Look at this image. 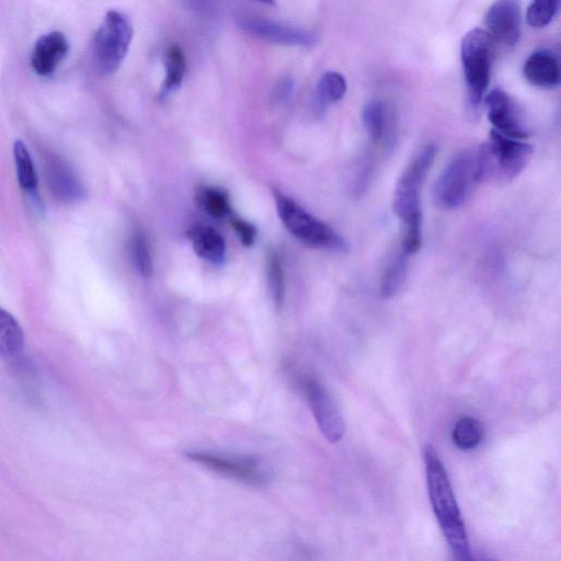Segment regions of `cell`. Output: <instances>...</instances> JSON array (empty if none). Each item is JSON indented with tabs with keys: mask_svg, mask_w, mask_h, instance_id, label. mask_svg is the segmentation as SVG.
I'll list each match as a JSON object with an SVG mask.
<instances>
[{
	"mask_svg": "<svg viewBox=\"0 0 561 561\" xmlns=\"http://www.w3.org/2000/svg\"><path fill=\"white\" fill-rule=\"evenodd\" d=\"M165 80L160 88V98L165 99L182 85L187 73L186 56L178 45H170L165 52Z\"/></svg>",
	"mask_w": 561,
	"mask_h": 561,
	"instance_id": "obj_18",
	"label": "cell"
},
{
	"mask_svg": "<svg viewBox=\"0 0 561 561\" xmlns=\"http://www.w3.org/2000/svg\"><path fill=\"white\" fill-rule=\"evenodd\" d=\"M345 77L337 72H327L320 77L315 103L318 111H324L328 105L340 101L347 93Z\"/></svg>",
	"mask_w": 561,
	"mask_h": 561,
	"instance_id": "obj_19",
	"label": "cell"
},
{
	"mask_svg": "<svg viewBox=\"0 0 561 561\" xmlns=\"http://www.w3.org/2000/svg\"><path fill=\"white\" fill-rule=\"evenodd\" d=\"M68 51H70V44L64 33L53 31L44 34L34 44L31 54L32 70L41 77L53 75L65 60Z\"/></svg>",
	"mask_w": 561,
	"mask_h": 561,
	"instance_id": "obj_13",
	"label": "cell"
},
{
	"mask_svg": "<svg viewBox=\"0 0 561 561\" xmlns=\"http://www.w3.org/2000/svg\"><path fill=\"white\" fill-rule=\"evenodd\" d=\"M408 255L400 251L385 269L381 283V295L384 299H391L402 290L408 273Z\"/></svg>",
	"mask_w": 561,
	"mask_h": 561,
	"instance_id": "obj_20",
	"label": "cell"
},
{
	"mask_svg": "<svg viewBox=\"0 0 561 561\" xmlns=\"http://www.w3.org/2000/svg\"><path fill=\"white\" fill-rule=\"evenodd\" d=\"M484 434L482 423L472 417H463L455 423L452 439L457 448L469 451L477 448Z\"/></svg>",
	"mask_w": 561,
	"mask_h": 561,
	"instance_id": "obj_21",
	"label": "cell"
},
{
	"mask_svg": "<svg viewBox=\"0 0 561 561\" xmlns=\"http://www.w3.org/2000/svg\"><path fill=\"white\" fill-rule=\"evenodd\" d=\"M363 124L366 133L374 143H380L385 139L387 132L388 117L387 110L382 101L373 100L363 109Z\"/></svg>",
	"mask_w": 561,
	"mask_h": 561,
	"instance_id": "obj_22",
	"label": "cell"
},
{
	"mask_svg": "<svg viewBox=\"0 0 561 561\" xmlns=\"http://www.w3.org/2000/svg\"><path fill=\"white\" fill-rule=\"evenodd\" d=\"M14 157L21 188L28 192L37 191L39 182L37 171L34 168L31 155L24 142L16 141Z\"/></svg>",
	"mask_w": 561,
	"mask_h": 561,
	"instance_id": "obj_23",
	"label": "cell"
},
{
	"mask_svg": "<svg viewBox=\"0 0 561 561\" xmlns=\"http://www.w3.org/2000/svg\"><path fill=\"white\" fill-rule=\"evenodd\" d=\"M186 456L193 462L209 467L212 471L242 480V482L263 485L269 482V473L255 457H226L204 452H187Z\"/></svg>",
	"mask_w": 561,
	"mask_h": 561,
	"instance_id": "obj_9",
	"label": "cell"
},
{
	"mask_svg": "<svg viewBox=\"0 0 561 561\" xmlns=\"http://www.w3.org/2000/svg\"><path fill=\"white\" fill-rule=\"evenodd\" d=\"M198 203L200 208L214 219H224L232 213L230 200L220 189L204 188L198 194Z\"/></svg>",
	"mask_w": 561,
	"mask_h": 561,
	"instance_id": "obj_24",
	"label": "cell"
},
{
	"mask_svg": "<svg viewBox=\"0 0 561 561\" xmlns=\"http://www.w3.org/2000/svg\"><path fill=\"white\" fill-rule=\"evenodd\" d=\"M469 100L474 107L484 99L490 83L494 40L483 29L469 31L461 47Z\"/></svg>",
	"mask_w": 561,
	"mask_h": 561,
	"instance_id": "obj_6",
	"label": "cell"
},
{
	"mask_svg": "<svg viewBox=\"0 0 561 561\" xmlns=\"http://www.w3.org/2000/svg\"><path fill=\"white\" fill-rule=\"evenodd\" d=\"M133 25L127 15L111 10L95 34L94 59L100 74L119 71L133 40Z\"/></svg>",
	"mask_w": 561,
	"mask_h": 561,
	"instance_id": "obj_4",
	"label": "cell"
},
{
	"mask_svg": "<svg viewBox=\"0 0 561 561\" xmlns=\"http://www.w3.org/2000/svg\"><path fill=\"white\" fill-rule=\"evenodd\" d=\"M486 26L492 40L506 47L517 44L521 34L520 0H496L486 15Z\"/></svg>",
	"mask_w": 561,
	"mask_h": 561,
	"instance_id": "obj_12",
	"label": "cell"
},
{
	"mask_svg": "<svg viewBox=\"0 0 561 561\" xmlns=\"http://www.w3.org/2000/svg\"><path fill=\"white\" fill-rule=\"evenodd\" d=\"M276 200L278 213L286 230L302 243L331 251L348 249L345 239L330 226L309 214L300 204L280 193L276 194Z\"/></svg>",
	"mask_w": 561,
	"mask_h": 561,
	"instance_id": "obj_5",
	"label": "cell"
},
{
	"mask_svg": "<svg viewBox=\"0 0 561 561\" xmlns=\"http://www.w3.org/2000/svg\"><path fill=\"white\" fill-rule=\"evenodd\" d=\"M196 254L214 265H222L226 258L225 239L212 227L198 225L188 234Z\"/></svg>",
	"mask_w": 561,
	"mask_h": 561,
	"instance_id": "obj_16",
	"label": "cell"
},
{
	"mask_svg": "<svg viewBox=\"0 0 561 561\" xmlns=\"http://www.w3.org/2000/svg\"><path fill=\"white\" fill-rule=\"evenodd\" d=\"M485 103L488 119L495 131L512 139H528L530 130L524 124L517 106L505 91L500 89L491 91Z\"/></svg>",
	"mask_w": 561,
	"mask_h": 561,
	"instance_id": "obj_11",
	"label": "cell"
},
{
	"mask_svg": "<svg viewBox=\"0 0 561 561\" xmlns=\"http://www.w3.org/2000/svg\"><path fill=\"white\" fill-rule=\"evenodd\" d=\"M257 2H260V3L265 4V5H269V6L276 5V0H257Z\"/></svg>",
	"mask_w": 561,
	"mask_h": 561,
	"instance_id": "obj_31",
	"label": "cell"
},
{
	"mask_svg": "<svg viewBox=\"0 0 561 561\" xmlns=\"http://www.w3.org/2000/svg\"><path fill=\"white\" fill-rule=\"evenodd\" d=\"M45 177L55 199L73 204L86 197L82 182L60 158L50 157L45 163Z\"/></svg>",
	"mask_w": 561,
	"mask_h": 561,
	"instance_id": "obj_14",
	"label": "cell"
},
{
	"mask_svg": "<svg viewBox=\"0 0 561 561\" xmlns=\"http://www.w3.org/2000/svg\"><path fill=\"white\" fill-rule=\"evenodd\" d=\"M238 25L255 38L289 47H313L316 34L301 27L255 16H240Z\"/></svg>",
	"mask_w": 561,
	"mask_h": 561,
	"instance_id": "obj_8",
	"label": "cell"
},
{
	"mask_svg": "<svg viewBox=\"0 0 561 561\" xmlns=\"http://www.w3.org/2000/svg\"><path fill=\"white\" fill-rule=\"evenodd\" d=\"M232 226L246 247L253 246L257 237V230L253 224L244 220L234 219Z\"/></svg>",
	"mask_w": 561,
	"mask_h": 561,
	"instance_id": "obj_28",
	"label": "cell"
},
{
	"mask_svg": "<svg viewBox=\"0 0 561 561\" xmlns=\"http://www.w3.org/2000/svg\"><path fill=\"white\" fill-rule=\"evenodd\" d=\"M188 6L204 15H215L220 10L222 0H186Z\"/></svg>",
	"mask_w": 561,
	"mask_h": 561,
	"instance_id": "obj_29",
	"label": "cell"
},
{
	"mask_svg": "<svg viewBox=\"0 0 561 561\" xmlns=\"http://www.w3.org/2000/svg\"><path fill=\"white\" fill-rule=\"evenodd\" d=\"M294 84L291 79H284L277 88V97L279 99L288 98L293 91Z\"/></svg>",
	"mask_w": 561,
	"mask_h": 561,
	"instance_id": "obj_30",
	"label": "cell"
},
{
	"mask_svg": "<svg viewBox=\"0 0 561 561\" xmlns=\"http://www.w3.org/2000/svg\"><path fill=\"white\" fill-rule=\"evenodd\" d=\"M133 258L137 269L145 278L153 274V259L150 245L143 233L137 232L132 239Z\"/></svg>",
	"mask_w": 561,
	"mask_h": 561,
	"instance_id": "obj_27",
	"label": "cell"
},
{
	"mask_svg": "<svg viewBox=\"0 0 561 561\" xmlns=\"http://www.w3.org/2000/svg\"><path fill=\"white\" fill-rule=\"evenodd\" d=\"M438 148H422L399 178L394 193L393 209L403 226L402 250L408 256L417 254L422 243L421 191Z\"/></svg>",
	"mask_w": 561,
	"mask_h": 561,
	"instance_id": "obj_1",
	"label": "cell"
},
{
	"mask_svg": "<svg viewBox=\"0 0 561 561\" xmlns=\"http://www.w3.org/2000/svg\"><path fill=\"white\" fill-rule=\"evenodd\" d=\"M423 455H425L429 497L435 517L455 558L467 560L471 558V548L449 475L431 445L426 446Z\"/></svg>",
	"mask_w": 561,
	"mask_h": 561,
	"instance_id": "obj_2",
	"label": "cell"
},
{
	"mask_svg": "<svg viewBox=\"0 0 561 561\" xmlns=\"http://www.w3.org/2000/svg\"><path fill=\"white\" fill-rule=\"evenodd\" d=\"M483 180L485 175L479 148L464 151L443 170L434 188L435 200L446 210L460 208Z\"/></svg>",
	"mask_w": 561,
	"mask_h": 561,
	"instance_id": "obj_3",
	"label": "cell"
},
{
	"mask_svg": "<svg viewBox=\"0 0 561 561\" xmlns=\"http://www.w3.org/2000/svg\"><path fill=\"white\" fill-rule=\"evenodd\" d=\"M524 76L535 87L544 89L557 87L560 83L557 57L546 50L534 52L525 62Z\"/></svg>",
	"mask_w": 561,
	"mask_h": 561,
	"instance_id": "obj_15",
	"label": "cell"
},
{
	"mask_svg": "<svg viewBox=\"0 0 561 561\" xmlns=\"http://www.w3.org/2000/svg\"><path fill=\"white\" fill-rule=\"evenodd\" d=\"M303 385L309 406L324 437L331 443L341 441L345 437L346 423L334 398L315 380H305Z\"/></svg>",
	"mask_w": 561,
	"mask_h": 561,
	"instance_id": "obj_10",
	"label": "cell"
},
{
	"mask_svg": "<svg viewBox=\"0 0 561 561\" xmlns=\"http://www.w3.org/2000/svg\"><path fill=\"white\" fill-rule=\"evenodd\" d=\"M268 280L272 300L277 308H281L285 296V282L281 261L276 254H271L268 259Z\"/></svg>",
	"mask_w": 561,
	"mask_h": 561,
	"instance_id": "obj_26",
	"label": "cell"
},
{
	"mask_svg": "<svg viewBox=\"0 0 561 561\" xmlns=\"http://www.w3.org/2000/svg\"><path fill=\"white\" fill-rule=\"evenodd\" d=\"M560 0H533L526 14L528 24L533 28H544L551 24L558 13Z\"/></svg>",
	"mask_w": 561,
	"mask_h": 561,
	"instance_id": "obj_25",
	"label": "cell"
},
{
	"mask_svg": "<svg viewBox=\"0 0 561 561\" xmlns=\"http://www.w3.org/2000/svg\"><path fill=\"white\" fill-rule=\"evenodd\" d=\"M24 348V331L13 315L0 308V356L7 359L17 358Z\"/></svg>",
	"mask_w": 561,
	"mask_h": 561,
	"instance_id": "obj_17",
	"label": "cell"
},
{
	"mask_svg": "<svg viewBox=\"0 0 561 561\" xmlns=\"http://www.w3.org/2000/svg\"><path fill=\"white\" fill-rule=\"evenodd\" d=\"M479 151L482 155L485 179L498 177L512 180L528 166L533 147L522 140L512 139L492 130L489 141L480 147Z\"/></svg>",
	"mask_w": 561,
	"mask_h": 561,
	"instance_id": "obj_7",
	"label": "cell"
}]
</instances>
